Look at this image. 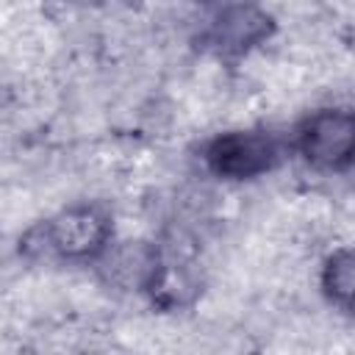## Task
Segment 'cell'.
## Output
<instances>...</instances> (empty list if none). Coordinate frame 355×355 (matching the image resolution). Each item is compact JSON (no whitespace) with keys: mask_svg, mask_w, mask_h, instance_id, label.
Instances as JSON below:
<instances>
[{"mask_svg":"<svg viewBox=\"0 0 355 355\" xmlns=\"http://www.w3.org/2000/svg\"><path fill=\"white\" fill-rule=\"evenodd\" d=\"M319 291L330 308L352 316L355 308V252L349 244L333 247L319 266Z\"/></svg>","mask_w":355,"mask_h":355,"instance_id":"52a82bcc","label":"cell"},{"mask_svg":"<svg viewBox=\"0 0 355 355\" xmlns=\"http://www.w3.org/2000/svg\"><path fill=\"white\" fill-rule=\"evenodd\" d=\"M153 258H155V241H125V244H111L94 266H100L103 275L119 288L141 294Z\"/></svg>","mask_w":355,"mask_h":355,"instance_id":"8992f818","label":"cell"},{"mask_svg":"<svg viewBox=\"0 0 355 355\" xmlns=\"http://www.w3.org/2000/svg\"><path fill=\"white\" fill-rule=\"evenodd\" d=\"M288 150L316 172H349L355 161V114L347 105H324L308 111L291 128Z\"/></svg>","mask_w":355,"mask_h":355,"instance_id":"3957f363","label":"cell"},{"mask_svg":"<svg viewBox=\"0 0 355 355\" xmlns=\"http://www.w3.org/2000/svg\"><path fill=\"white\" fill-rule=\"evenodd\" d=\"M114 208L103 200H75L33 222L19 236L28 261L94 266L114 244Z\"/></svg>","mask_w":355,"mask_h":355,"instance_id":"6da1fadb","label":"cell"},{"mask_svg":"<svg viewBox=\"0 0 355 355\" xmlns=\"http://www.w3.org/2000/svg\"><path fill=\"white\" fill-rule=\"evenodd\" d=\"M288 153V141H283L269 128H233L211 136L202 150V166L225 183H247L275 172Z\"/></svg>","mask_w":355,"mask_h":355,"instance_id":"7a4b0ae2","label":"cell"},{"mask_svg":"<svg viewBox=\"0 0 355 355\" xmlns=\"http://www.w3.org/2000/svg\"><path fill=\"white\" fill-rule=\"evenodd\" d=\"M275 28V17L258 0H230L208 19L202 42L214 55L239 61L266 44Z\"/></svg>","mask_w":355,"mask_h":355,"instance_id":"5b68a950","label":"cell"},{"mask_svg":"<svg viewBox=\"0 0 355 355\" xmlns=\"http://www.w3.org/2000/svg\"><path fill=\"white\" fill-rule=\"evenodd\" d=\"M205 291V272L200 258L175 241H155V258L141 294L161 313H178L191 308Z\"/></svg>","mask_w":355,"mask_h":355,"instance_id":"277c9868","label":"cell"}]
</instances>
